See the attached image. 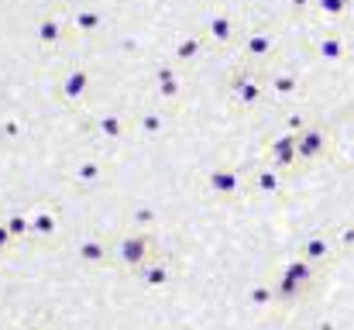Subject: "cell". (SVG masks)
<instances>
[{
	"label": "cell",
	"mask_w": 354,
	"mask_h": 330,
	"mask_svg": "<svg viewBox=\"0 0 354 330\" xmlns=\"http://www.w3.org/2000/svg\"><path fill=\"white\" fill-rule=\"evenodd\" d=\"M214 35H227V21H214Z\"/></svg>",
	"instance_id": "cell-5"
},
{
	"label": "cell",
	"mask_w": 354,
	"mask_h": 330,
	"mask_svg": "<svg viewBox=\"0 0 354 330\" xmlns=\"http://www.w3.org/2000/svg\"><path fill=\"white\" fill-rule=\"evenodd\" d=\"M62 35H66V28H62V21H59V17H41V21L35 24V38H38V45H45V48L59 45V42H62Z\"/></svg>",
	"instance_id": "cell-1"
},
{
	"label": "cell",
	"mask_w": 354,
	"mask_h": 330,
	"mask_svg": "<svg viewBox=\"0 0 354 330\" xmlns=\"http://www.w3.org/2000/svg\"><path fill=\"white\" fill-rule=\"evenodd\" d=\"M76 24L83 31H100V10H80L76 14Z\"/></svg>",
	"instance_id": "cell-3"
},
{
	"label": "cell",
	"mask_w": 354,
	"mask_h": 330,
	"mask_svg": "<svg viewBox=\"0 0 354 330\" xmlns=\"http://www.w3.org/2000/svg\"><path fill=\"white\" fill-rule=\"evenodd\" d=\"M196 48H200V42H196V38H186V42L176 48V55H179V59H189V55H196Z\"/></svg>",
	"instance_id": "cell-4"
},
{
	"label": "cell",
	"mask_w": 354,
	"mask_h": 330,
	"mask_svg": "<svg viewBox=\"0 0 354 330\" xmlns=\"http://www.w3.org/2000/svg\"><path fill=\"white\" fill-rule=\"evenodd\" d=\"M86 83H90V76H86V69H73V73L66 76V93H69V97H76L80 90L86 93Z\"/></svg>",
	"instance_id": "cell-2"
}]
</instances>
